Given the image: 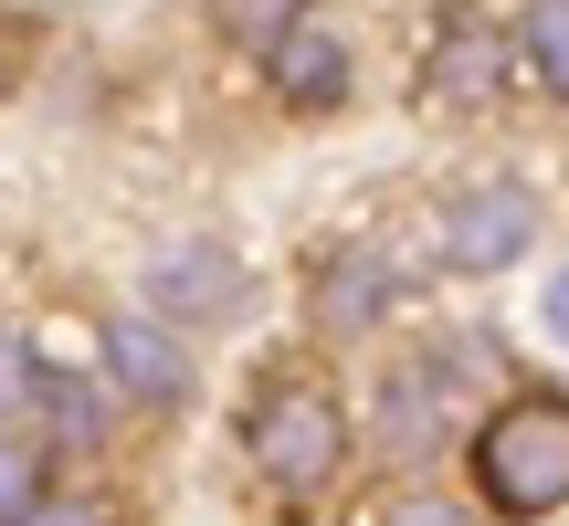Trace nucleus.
Segmentation results:
<instances>
[{"mask_svg": "<svg viewBox=\"0 0 569 526\" xmlns=\"http://www.w3.org/2000/svg\"><path fill=\"white\" fill-rule=\"evenodd\" d=\"M42 411H53L63 443H96V432H106V401H96L84 380H42Z\"/></svg>", "mask_w": 569, "mask_h": 526, "instance_id": "12", "label": "nucleus"}, {"mask_svg": "<svg viewBox=\"0 0 569 526\" xmlns=\"http://www.w3.org/2000/svg\"><path fill=\"white\" fill-rule=\"evenodd\" d=\"M243 464L264 474L274 495H327L348 464H359V422H348L338 380L317 368H274L243 411Z\"/></svg>", "mask_w": 569, "mask_h": 526, "instance_id": "2", "label": "nucleus"}, {"mask_svg": "<svg viewBox=\"0 0 569 526\" xmlns=\"http://www.w3.org/2000/svg\"><path fill=\"white\" fill-rule=\"evenodd\" d=\"M148 295H159L169 316H190V326H232L253 305V274H243V253H232V243L190 232V243H159V253H148Z\"/></svg>", "mask_w": 569, "mask_h": 526, "instance_id": "7", "label": "nucleus"}, {"mask_svg": "<svg viewBox=\"0 0 569 526\" xmlns=\"http://www.w3.org/2000/svg\"><path fill=\"white\" fill-rule=\"evenodd\" d=\"M106 390H127V401L148 411H180L190 401V347L169 337V316H106Z\"/></svg>", "mask_w": 569, "mask_h": 526, "instance_id": "9", "label": "nucleus"}, {"mask_svg": "<svg viewBox=\"0 0 569 526\" xmlns=\"http://www.w3.org/2000/svg\"><path fill=\"white\" fill-rule=\"evenodd\" d=\"M411 84H422V105H443V117H486V105H507V84H528V74H517V21L453 0V11L422 32V74H411Z\"/></svg>", "mask_w": 569, "mask_h": 526, "instance_id": "5", "label": "nucleus"}, {"mask_svg": "<svg viewBox=\"0 0 569 526\" xmlns=\"http://www.w3.org/2000/svg\"><path fill=\"white\" fill-rule=\"evenodd\" d=\"M0 84H11V53H0Z\"/></svg>", "mask_w": 569, "mask_h": 526, "instance_id": "17", "label": "nucleus"}, {"mask_svg": "<svg viewBox=\"0 0 569 526\" xmlns=\"http://www.w3.org/2000/svg\"><path fill=\"white\" fill-rule=\"evenodd\" d=\"M465 474H475V506L507 526L559 516L569 506V390H549V380L496 390L465 432Z\"/></svg>", "mask_w": 569, "mask_h": 526, "instance_id": "1", "label": "nucleus"}, {"mask_svg": "<svg viewBox=\"0 0 569 526\" xmlns=\"http://www.w3.org/2000/svg\"><path fill=\"white\" fill-rule=\"evenodd\" d=\"M42 495H53V485H42V443L0 422V526H32Z\"/></svg>", "mask_w": 569, "mask_h": 526, "instance_id": "11", "label": "nucleus"}, {"mask_svg": "<svg viewBox=\"0 0 569 526\" xmlns=\"http://www.w3.org/2000/svg\"><path fill=\"white\" fill-rule=\"evenodd\" d=\"M32 526H106V506H96V495H42Z\"/></svg>", "mask_w": 569, "mask_h": 526, "instance_id": "16", "label": "nucleus"}, {"mask_svg": "<svg viewBox=\"0 0 569 526\" xmlns=\"http://www.w3.org/2000/svg\"><path fill=\"white\" fill-rule=\"evenodd\" d=\"M486 368V347L475 337H443V347H411V358H390V380H380V422H369V443H380V464H432V453L453 443V432H475L465 422V380Z\"/></svg>", "mask_w": 569, "mask_h": 526, "instance_id": "3", "label": "nucleus"}, {"mask_svg": "<svg viewBox=\"0 0 569 526\" xmlns=\"http://www.w3.org/2000/svg\"><path fill=\"white\" fill-rule=\"evenodd\" d=\"M380 526H486V506H453V495H390Z\"/></svg>", "mask_w": 569, "mask_h": 526, "instance_id": "14", "label": "nucleus"}, {"mask_svg": "<svg viewBox=\"0 0 569 526\" xmlns=\"http://www.w3.org/2000/svg\"><path fill=\"white\" fill-rule=\"evenodd\" d=\"M517 74L549 105H569V0H528L517 11Z\"/></svg>", "mask_w": 569, "mask_h": 526, "instance_id": "10", "label": "nucleus"}, {"mask_svg": "<svg viewBox=\"0 0 569 526\" xmlns=\"http://www.w3.org/2000/svg\"><path fill=\"white\" fill-rule=\"evenodd\" d=\"M42 380H53V368H32V347L0 337V422H11V411H42Z\"/></svg>", "mask_w": 569, "mask_h": 526, "instance_id": "13", "label": "nucleus"}, {"mask_svg": "<svg viewBox=\"0 0 569 526\" xmlns=\"http://www.w3.org/2000/svg\"><path fill=\"white\" fill-rule=\"evenodd\" d=\"M390 305H401V263L380 243H327L306 263V326L317 337H369Z\"/></svg>", "mask_w": 569, "mask_h": 526, "instance_id": "6", "label": "nucleus"}, {"mask_svg": "<svg viewBox=\"0 0 569 526\" xmlns=\"http://www.w3.org/2000/svg\"><path fill=\"white\" fill-rule=\"evenodd\" d=\"M538 222H549V211H538L528 180L475 169V180H453L443 201H432V263L465 274V284H486V274H507V263L538 253Z\"/></svg>", "mask_w": 569, "mask_h": 526, "instance_id": "4", "label": "nucleus"}, {"mask_svg": "<svg viewBox=\"0 0 569 526\" xmlns=\"http://www.w3.org/2000/svg\"><path fill=\"white\" fill-rule=\"evenodd\" d=\"M538 326H549V337L569 347V253L549 263V284H538Z\"/></svg>", "mask_w": 569, "mask_h": 526, "instance_id": "15", "label": "nucleus"}, {"mask_svg": "<svg viewBox=\"0 0 569 526\" xmlns=\"http://www.w3.org/2000/svg\"><path fill=\"white\" fill-rule=\"evenodd\" d=\"M264 84H274V105H296V117H327V105H348V84H359V53H348L338 21L296 11L264 42Z\"/></svg>", "mask_w": 569, "mask_h": 526, "instance_id": "8", "label": "nucleus"}]
</instances>
